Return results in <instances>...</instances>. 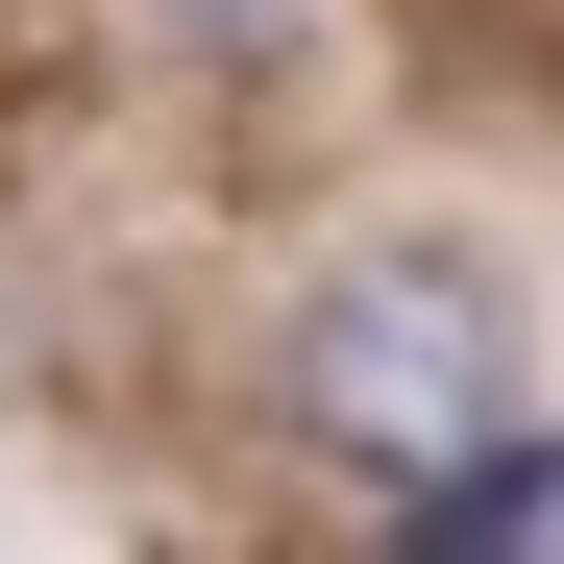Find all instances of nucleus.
Listing matches in <instances>:
<instances>
[{"label":"nucleus","mask_w":564,"mask_h":564,"mask_svg":"<svg viewBox=\"0 0 564 564\" xmlns=\"http://www.w3.org/2000/svg\"><path fill=\"white\" fill-rule=\"evenodd\" d=\"M270 417H295L319 466H442L466 417H516V295L466 246H368V270H319V319H295V368H270Z\"/></svg>","instance_id":"obj_1"},{"label":"nucleus","mask_w":564,"mask_h":564,"mask_svg":"<svg viewBox=\"0 0 564 564\" xmlns=\"http://www.w3.org/2000/svg\"><path fill=\"white\" fill-rule=\"evenodd\" d=\"M393 540H564V417H466L442 466H393Z\"/></svg>","instance_id":"obj_2"}]
</instances>
